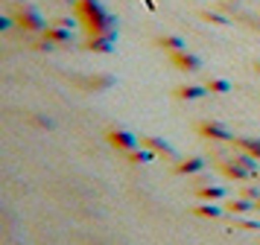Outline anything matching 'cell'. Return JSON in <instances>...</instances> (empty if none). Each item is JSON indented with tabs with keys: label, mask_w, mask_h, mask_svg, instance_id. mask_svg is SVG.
<instances>
[{
	"label": "cell",
	"mask_w": 260,
	"mask_h": 245,
	"mask_svg": "<svg viewBox=\"0 0 260 245\" xmlns=\"http://www.w3.org/2000/svg\"><path fill=\"white\" fill-rule=\"evenodd\" d=\"M196 169H202L199 158H193V161H187V163H181V166H178V172H196Z\"/></svg>",
	"instance_id": "obj_3"
},
{
	"label": "cell",
	"mask_w": 260,
	"mask_h": 245,
	"mask_svg": "<svg viewBox=\"0 0 260 245\" xmlns=\"http://www.w3.org/2000/svg\"><path fill=\"white\" fill-rule=\"evenodd\" d=\"M202 131L208 134V137H219V140H231V134L225 131V128H219V126H202Z\"/></svg>",
	"instance_id": "obj_2"
},
{
	"label": "cell",
	"mask_w": 260,
	"mask_h": 245,
	"mask_svg": "<svg viewBox=\"0 0 260 245\" xmlns=\"http://www.w3.org/2000/svg\"><path fill=\"white\" fill-rule=\"evenodd\" d=\"M202 196L205 198H219L222 196V190H219V187H211V190H202Z\"/></svg>",
	"instance_id": "obj_6"
},
{
	"label": "cell",
	"mask_w": 260,
	"mask_h": 245,
	"mask_svg": "<svg viewBox=\"0 0 260 245\" xmlns=\"http://www.w3.org/2000/svg\"><path fill=\"white\" fill-rule=\"evenodd\" d=\"M129 158H132V161H149L152 155H149V152H132Z\"/></svg>",
	"instance_id": "obj_8"
},
{
	"label": "cell",
	"mask_w": 260,
	"mask_h": 245,
	"mask_svg": "<svg viewBox=\"0 0 260 245\" xmlns=\"http://www.w3.org/2000/svg\"><path fill=\"white\" fill-rule=\"evenodd\" d=\"M199 213L202 216H219V210L216 207H199Z\"/></svg>",
	"instance_id": "obj_9"
},
{
	"label": "cell",
	"mask_w": 260,
	"mask_h": 245,
	"mask_svg": "<svg viewBox=\"0 0 260 245\" xmlns=\"http://www.w3.org/2000/svg\"><path fill=\"white\" fill-rule=\"evenodd\" d=\"M228 210H234V213H246L248 204H246V201H231V207H228Z\"/></svg>",
	"instance_id": "obj_7"
},
{
	"label": "cell",
	"mask_w": 260,
	"mask_h": 245,
	"mask_svg": "<svg viewBox=\"0 0 260 245\" xmlns=\"http://www.w3.org/2000/svg\"><path fill=\"white\" fill-rule=\"evenodd\" d=\"M240 143H243L251 155H257V158H260V140H240Z\"/></svg>",
	"instance_id": "obj_4"
},
{
	"label": "cell",
	"mask_w": 260,
	"mask_h": 245,
	"mask_svg": "<svg viewBox=\"0 0 260 245\" xmlns=\"http://www.w3.org/2000/svg\"><path fill=\"white\" fill-rule=\"evenodd\" d=\"M111 143H114V146H120V149H132L138 140L132 137V134H126V131H114V134H111Z\"/></svg>",
	"instance_id": "obj_1"
},
{
	"label": "cell",
	"mask_w": 260,
	"mask_h": 245,
	"mask_svg": "<svg viewBox=\"0 0 260 245\" xmlns=\"http://www.w3.org/2000/svg\"><path fill=\"white\" fill-rule=\"evenodd\" d=\"M178 93H181V96H187V99H196V96H202L205 91H202V88H181Z\"/></svg>",
	"instance_id": "obj_5"
}]
</instances>
